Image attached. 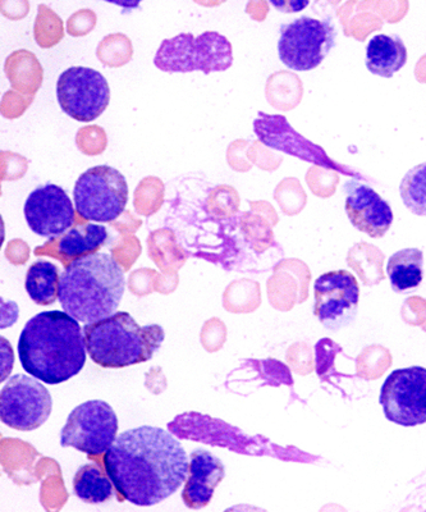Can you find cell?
<instances>
[{
	"label": "cell",
	"mask_w": 426,
	"mask_h": 512,
	"mask_svg": "<svg viewBox=\"0 0 426 512\" xmlns=\"http://www.w3.org/2000/svg\"><path fill=\"white\" fill-rule=\"evenodd\" d=\"M189 457L181 442L162 428L142 427L119 434L104 454V466L121 500L154 506L186 482Z\"/></svg>",
	"instance_id": "1"
},
{
	"label": "cell",
	"mask_w": 426,
	"mask_h": 512,
	"mask_svg": "<svg viewBox=\"0 0 426 512\" xmlns=\"http://www.w3.org/2000/svg\"><path fill=\"white\" fill-rule=\"evenodd\" d=\"M18 356L26 373L41 382L54 386L70 381L86 363L79 320L59 310L35 315L22 329Z\"/></svg>",
	"instance_id": "2"
},
{
	"label": "cell",
	"mask_w": 426,
	"mask_h": 512,
	"mask_svg": "<svg viewBox=\"0 0 426 512\" xmlns=\"http://www.w3.org/2000/svg\"><path fill=\"white\" fill-rule=\"evenodd\" d=\"M125 287V274L116 259L94 253L66 265L59 282L58 300L64 312L90 324L116 313Z\"/></svg>",
	"instance_id": "3"
},
{
	"label": "cell",
	"mask_w": 426,
	"mask_h": 512,
	"mask_svg": "<svg viewBox=\"0 0 426 512\" xmlns=\"http://www.w3.org/2000/svg\"><path fill=\"white\" fill-rule=\"evenodd\" d=\"M84 335L90 359L108 369L145 363L153 358L166 337L158 324L141 327L126 312L86 324Z\"/></svg>",
	"instance_id": "4"
},
{
	"label": "cell",
	"mask_w": 426,
	"mask_h": 512,
	"mask_svg": "<svg viewBox=\"0 0 426 512\" xmlns=\"http://www.w3.org/2000/svg\"><path fill=\"white\" fill-rule=\"evenodd\" d=\"M154 64L169 73L224 72L233 64L232 44L217 31H205L199 36L180 34L162 41Z\"/></svg>",
	"instance_id": "5"
},
{
	"label": "cell",
	"mask_w": 426,
	"mask_h": 512,
	"mask_svg": "<svg viewBox=\"0 0 426 512\" xmlns=\"http://www.w3.org/2000/svg\"><path fill=\"white\" fill-rule=\"evenodd\" d=\"M73 198L77 214L85 221L113 222L125 212L128 201L126 178L109 166L87 169L76 181Z\"/></svg>",
	"instance_id": "6"
},
{
	"label": "cell",
	"mask_w": 426,
	"mask_h": 512,
	"mask_svg": "<svg viewBox=\"0 0 426 512\" xmlns=\"http://www.w3.org/2000/svg\"><path fill=\"white\" fill-rule=\"evenodd\" d=\"M337 30L331 21L308 16L281 27L278 54L284 66L293 71L315 70L336 45Z\"/></svg>",
	"instance_id": "7"
},
{
	"label": "cell",
	"mask_w": 426,
	"mask_h": 512,
	"mask_svg": "<svg viewBox=\"0 0 426 512\" xmlns=\"http://www.w3.org/2000/svg\"><path fill=\"white\" fill-rule=\"evenodd\" d=\"M118 427L117 415L108 402L86 401L68 415L61 445L91 456L103 455L116 441Z\"/></svg>",
	"instance_id": "8"
},
{
	"label": "cell",
	"mask_w": 426,
	"mask_h": 512,
	"mask_svg": "<svg viewBox=\"0 0 426 512\" xmlns=\"http://www.w3.org/2000/svg\"><path fill=\"white\" fill-rule=\"evenodd\" d=\"M53 400L39 379L16 374L0 393V419L21 432L35 431L52 414Z\"/></svg>",
	"instance_id": "9"
},
{
	"label": "cell",
	"mask_w": 426,
	"mask_h": 512,
	"mask_svg": "<svg viewBox=\"0 0 426 512\" xmlns=\"http://www.w3.org/2000/svg\"><path fill=\"white\" fill-rule=\"evenodd\" d=\"M57 99L62 111L79 122L102 116L111 102V89L102 73L89 67H71L59 76Z\"/></svg>",
	"instance_id": "10"
},
{
	"label": "cell",
	"mask_w": 426,
	"mask_h": 512,
	"mask_svg": "<svg viewBox=\"0 0 426 512\" xmlns=\"http://www.w3.org/2000/svg\"><path fill=\"white\" fill-rule=\"evenodd\" d=\"M380 404L393 423L403 427L426 423V369L395 370L383 384Z\"/></svg>",
	"instance_id": "11"
},
{
	"label": "cell",
	"mask_w": 426,
	"mask_h": 512,
	"mask_svg": "<svg viewBox=\"0 0 426 512\" xmlns=\"http://www.w3.org/2000/svg\"><path fill=\"white\" fill-rule=\"evenodd\" d=\"M314 314L329 331H340L354 322L359 310L360 288L354 274L328 272L315 282Z\"/></svg>",
	"instance_id": "12"
},
{
	"label": "cell",
	"mask_w": 426,
	"mask_h": 512,
	"mask_svg": "<svg viewBox=\"0 0 426 512\" xmlns=\"http://www.w3.org/2000/svg\"><path fill=\"white\" fill-rule=\"evenodd\" d=\"M25 218L30 230L41 237L57 239L76 221V212L67 192L54 184L38 187L26 199Z\"/></svg>",
	"instance_id": "13"
},
{
	"label": "cell",
	"mask_w": 426,
	"mask_h": 512,
	"mask_svg": "<svg viewBox=\"0 0 426 512\" xmlns=\"http://www.w3.org/2000/svg\"><path fill=\"white\" fill-rule=\"evenodd\" d=\"M346 212L357 230L380 239L393 223L392 208L377 191L355 180L346 182Z\"/></svg>",
	"instance_id": "14"
},
{
	"label": "cell",
	"mask_w": 426,
	"mask_h": 512,
	"mask_svg": "<svg viewBox=\"0 0 426 512\" xmlns=\"http://www.w3.org/2000/svg\"><path fill=\"white\" fill-rule=\"evenodd\" d=\"M226 469L221 459L206 450L192 452L189 477L182 492L183 502L190 509H203L214 496L215 488L222 482Z\"/></svg>",
	"instance_id": "15"
},
{
	"label": "cell",
	"mask_w": 426,
	"mask_h": 512,
	"mask_svg": "<svg viewBox=\"0 0 426 512\" xmlns=\"http://www.w3.org/2000/svg\"><path fill=\"white\" fill-rule=\"evenodd\" d=\"M107 240V228L100 224L87 223L77 224L62 236L50 241L56 244V258L63 262H72L81 256L98 253Z\"/></svg>",
	"instance_id": "16"
},
{
	"label": "cell",
	"mask_w": 426,
	"mask_h": 512,
	"mask_svg": "<svg viewBox=\"0 0 426 512\" xmlns=\"http://www.w3.org/2000/svg\"><path fill=\"white\" fill-rule=\"evenodd\" d=\"M254 130L261 143L268 145L269 148L310 159L308 141L297 135L283 116H270L260 112L258 120L254 122Z\"/></svg>",
	"instance_id": "17"
},
{
	"label": "cell",
	"mask_w": 426,
	"mask_h": 512,
	"mask_svg": "<svg viewBox=\"0 0 426 512\" xmlns=\"http://www.w3.org/2000/svg\"><path fill=\"white\" fill-rule=\"evenodd\" d=\"M407 63V48L400 36L380 34L369 41L366 67L374 75L391 79Z\"/></svg>",
	"instance_id": "18"
},
{
	"label": "cell",
	"mask_w": 426,
	"mask_h": 512,
	"mask_svg": "<svg viewBox=\"0 0 426 512\" xmlns=\"http://www.w3.org/2000/svg\"><path fill=\"white\" fill-rule=\"evenodd\" d=\"M4 71L12 89L34 96L43 84V67L29 50H17L7 58Z\"/></svg>",
	"instance_id": "19"
},
{
	"label": "cell",
	"mask_w": 426,
	"mask_h": 512,
	"mask_svg": "<svg viewBox=\"0 0 426 512\" xmlns=\"http://www.w3.org/2000/svg\"><path fill=\"white\" fill-rule=\"evenodd\" d=\"M423 251L403 249L389 259L387 272L392 288L396 292H406L419 287L423 281Z\"/></svg>",
	"instance_id": "20"
},
{
	"label": "cell",
	"mask_w": 426,
	"mask_h": 512,
	"mask_svg": "<svg viewBox=\"0 0 426 512\" xmlns=\"http://www.w3.org/2000/svg\"><path fill=\"white\" fill-rule=\"evenodd\" d=\"M113 482L107 470L96 464L81 466L73 478V491L86 504H103L113 497Z\"/></svg>",
	"instance_id": "21"
},
{
	"label": "cell",
	"mask_w": 426,
	"mask_h": 512,
	"mask_svg": "<svg viewBox=\"0 0 426 512\" xmlns=\"http://www.w3.org/2000/svg\"><path fill=\"white\" fill-rule=\"evenodd\" d=\"M59 277L56 265L39 260L31 265L26 274L25 287L30 299L38 305L56 303L59 294Z\"/></svg>",
	"instance_id": "22"
},
{
	"label": "cell",
	"mask_w": 426,
	"mask_h": 512,
	"mask_svg": "<svg viewBox=\"0 0 426 512\" xmlns=\"http://www.w3.org/2000/svg\"><path fill=\"white\" fill-rule=\"evenodd\" d=\"M400 194L403 204L416 216H426V163L411 168L402 178Z\"/></svg>",
	"instance_id": "23"
},
{
	"label": "cell",
	"mask_w": 426,
	"mask_h": 512,
	"mask_svg": "<svg viewBox=\"0 0 426 512\" xmlns=\"http://www.w3.org/2000/svg\"><path fill=\"white\" fill-rule=\"evenodd\" d=\"M35 40L40 48L50 49L63 39V22L56 13L45 6L39 7V15L35 21Z\"/></svg>",
	"instance_id": "24"
},
{
	"label": "cell",
	"mask_w": 426,
	"mask_h": 512,
	"mask_svg": "<svg viewBox=\"0 0 426 512\" xmlns=\"http://www.w3.org/2000/svg\"><path fill=\"white\" fill-rule=\"evenodd\" d=\"M77 146L87 155L102 154L107 146V136L102 127L89 126L81 128L76 137Z\"/></svg>",
	"instance_id": "25"
},
{
	"label": "cell",
	"mask_w": 426,
	"mask_h": 512,
	"mask_svg": "<svg viewBox=\"0 0 426 512\" xmlns=\"http://www.w3.org/2000/svg\"><path fill=\"white\" fill-rule=\"evenodd\" d=\"M32 99H34V96L25 98V96H21L15 93V91H8V93L3 96L2 100L3 116L9 118V120L22 116V113H24L27 107L32 103Z\"/></svg>",
	"instance_id": "26"
},
{
	"label": "cell",
	"mask_w": 426,
	"mask_h": 512,
	"mask_svg": "<svg viewBox=\"0 0 426 512\" xmlns=\"http://www.w3.org/2000/svg\"><path fill=\"white\" fill-rule=\"evenodd\" d=\"M84 15V11L76 13L73 15L70 22H68V32L72 36H81L87 34L94 29L95 25V15L91 12L89 17H82Z\"/></svg>",
	"instance_id": "27"
},
{
	"label": "cell",
	"mask_w": 426,
	"mask_h": 512,
	"mask_svg": "<svg viewBox=\"0 0 426 512\" xmlns=\"http://www.w3.org/2000/svg\"><path fill=\"white\" fill-rule=\"evenodd\" d=\"M269 2L282 13H299L310 4V0H269Z\"/></svg>",
	"instance_id": "28"
},
{
	"label": "cell",
	"mask_w": 426,
	"mask_h": 512,
	"mask_svg": "<svg viewBox=\"0 0 426 512\" xmlns=\"http://www.w3.org/2000/svg\"><path fill=\"white\" fill-rule=\"evenodd\" d=\"M104 2L116 4L118 7H122L125 11H132L140 7L142 0H104Z\"/></svg>",
	"instance_id": "29"
}]
</instances>
